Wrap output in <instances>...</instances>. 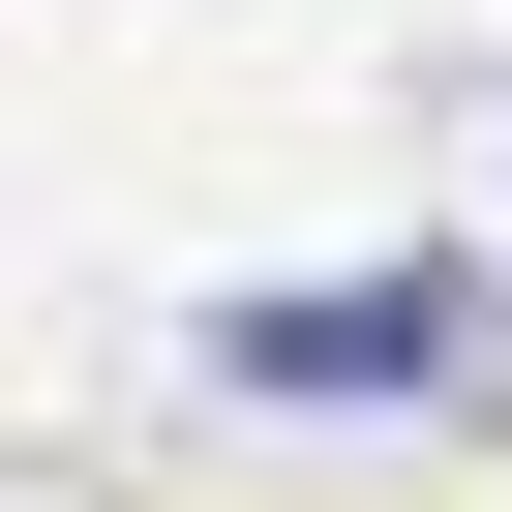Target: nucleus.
I'll use <instances>...</instances> for the list:
<instances>
[{"label":"nucleus","instance_id":"obj_1","mask_svg":"<svg viewBox=\"0 0 512 512\" xmlns=\"http://www.w3.org/2000/svg\"><path fill=\"white\" fill-rule=\"evenodd\" d=\"M211 362H241V392H272V422H392V392L452 362V272H362V302H241Z\"/></svg>","mask_w":512,"mask_h":512}]
</instances>
